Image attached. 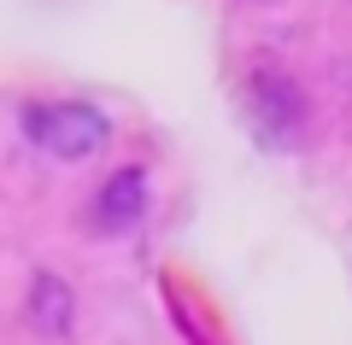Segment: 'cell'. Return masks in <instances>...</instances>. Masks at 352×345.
Wrapping results in <instances>:
<instances>
[{"label":"cell","mask_w":352,"mask_h":345,"mask_svg":"<svg viewBox=\"0 0 352 345\" xmlns=\"http://www.w3.org/2000/svg\"><path fill=\"white\" fill-rule=\"evenodd\" d=\"M24 135L59 164H82L112 141L106 111L82 106V99H53V106H24Z\"/></svg>","instance_id":"cell-1"},{"label":"cell","mask_w":352,"mask_h":345,"mask_svg":"<svg viewBox=\"0 0 352 345\" xmlns=\"http://www.w3.org/2000/svg\"><path fill=\"white\" fill-rule=\"evenodd\" d=\"M94 235H129L141 217H147V170L141 164H124V170H112L100 182V193H94Z\"/></svg>","instance_id":"cell-2"},{"label":"cell","mask_w":352,"mask_h":345,"mask_svg":"<svg viewBox=\"0 0 352 345\" xmlns=\"http://www.w3.org/2000/svg\"><path fill=\"white\" fill-rule=\"evenodd\" d=\"M247 99H252V111H258V123H264V129H276V135H294V129L305 123V99H300V88H294V76L252 71Z\"/></svg>","instance_id":"cell-3"},{"label":"cell","mask_w":352,"mask_h":345,"mask_svg":"<svg viewBox=\"0 0 352 345\" xmlns=\"http://www.w3.org/2000/svg\"><path fill=\"white\" fill-rule=\"evenodd\" d=\"M71 316H76L71 287H65L59 275H47V270H41L36 281H30V322H36L41 333H65V328H71Z\"/></svg>","instance_id":"cell-4"}]
</instances>
